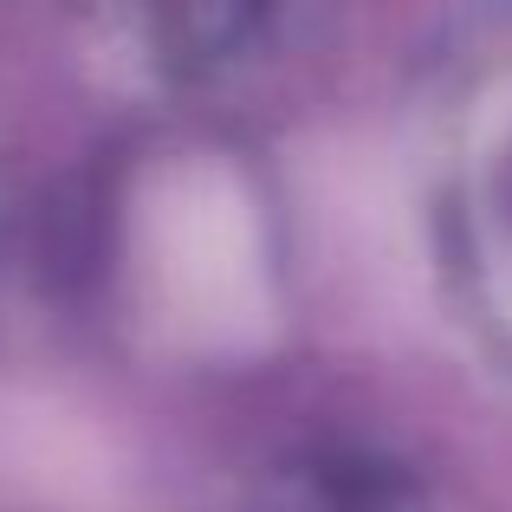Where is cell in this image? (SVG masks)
Instances as JSON below:
<instances>
[{
  "instance_id": "cell-1",
  "label": "cell",
  "mask_w": 512,
  "mask_h": 512,
  "mask_svg": "<svg viewBox=\"0 0 512 512\" xmlns=\"http://www.w3.org/2000/svg\"><path fill=\"white\" fill-rule=\"evenodd\" d=\"M325 512H389V506H376V500H357V493H338Z\"/></svg>"
}]
</instances>
